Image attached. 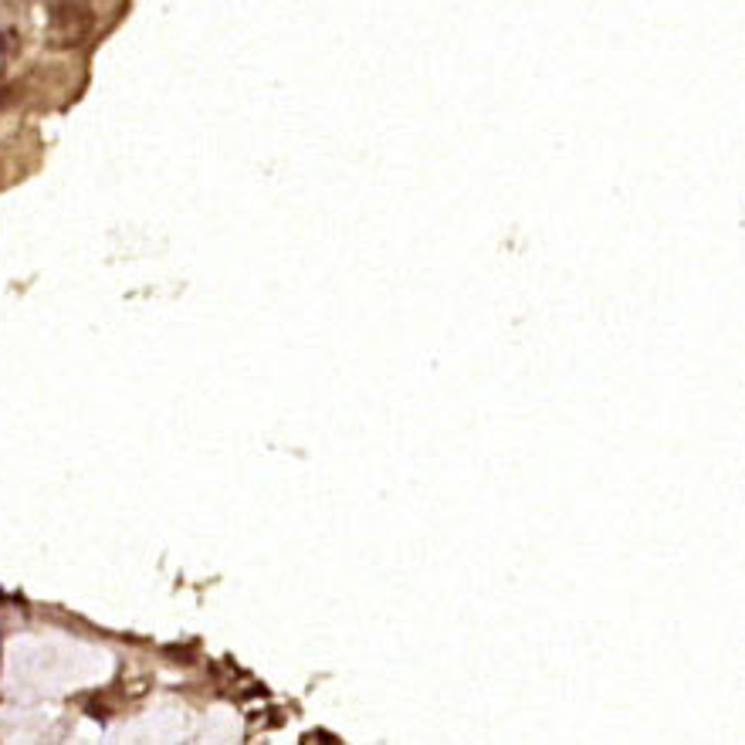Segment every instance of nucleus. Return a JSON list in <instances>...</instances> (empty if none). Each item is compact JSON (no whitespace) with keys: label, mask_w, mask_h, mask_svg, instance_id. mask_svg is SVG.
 I'll return each mask as SVG.
<instances>
[{"label":"nucleus","mask_w":745,"mask_h":745,"mask_svg":"<svg viewBox=\"0 0 745 745\" xmlns=\"http://www.w3.org/2000/svg\"><path fill=\"white\" fill-rule=\"evenodd\" d=\"M92 31V7L88 0H55L51 4V41L58 48L82 44Z\"/></svg>","instance_id":"f257e3e1"}]
</instances>
